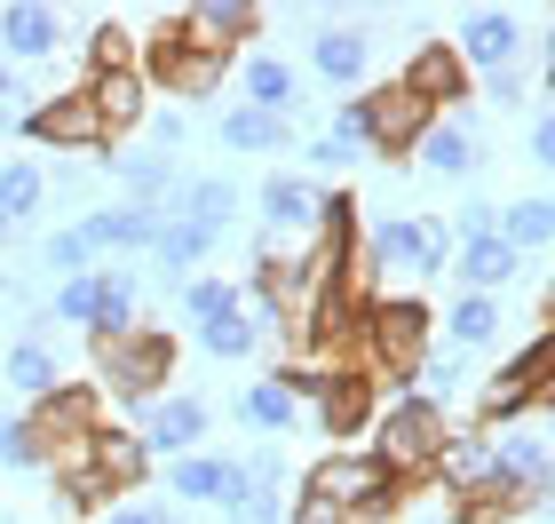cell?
<instances>
[{"label":"cell","instance_id":"1","mask_svg":"<svg viewBox=\"0 0 555 524\" xmlns=\"http://www.w3.org/2000/svg\"><path fill=\"white\" fill-rule=\"evenodd\" d=\"M437 445H444V406H428V397H397V406L373 413V445L365 453L389 469V477H428V461H437Z\"/></svg>","mask_w":555,"mask_h":524},{"label":"cell","instance_id":"2","mask_svg":"<svg viewBox=\"0 0 555 524\" xmlns=\"http://www.w3.org/2000/svg\"><path fill=\"white\" fill-rule=\"evenodd\" d=\"M167 373H175V342L159 327H135V334L104 342V397H119V413L143 421L167 397Z\"/></svg>","mask_w":555,"mask_h":524},{"label":"cell","instance_id":"3","mask_svg":"<svg viewBox=\"0 0 555 524\" xmlns=\"http://www.w3.org/2000/svg\"><path fill=\"white\" fill-rule=\"evenodd\" d=\"M540 406H547V327L492 373L485 406H476V437H500V430H516V421H540Z\"/></svg>","mask_w":555,"mask_h":524},{"label":"cell","instance_id":"4","mask_svg":"<svg viewBox=\"0 0 555 524\" xmlns=\"http://www.w3.org/2000/svg\"><path fill=\"white\" fill-rule=\"evenodd\" d=\"M16 136H33L40 152H104V119H95L88 104V88H56V95H40V104H24L16 112Z\"/></svg>","mask_w":555,"mask_h":524},{"label":"cell","instance_id":"5","mask_svg":"<svg viewBox=\"0 0 555 524\" xmlns=\"http://www.w3.org/2000/svg\"><path fill=\"white\" fill-rule=\"evenodd\" d=\"M358 334L373 342V366H389V373H413L428 358V334H437V318H428V303H365L358 310Z\"/></svg>","mask_w":555,"mask_h":524},{"label":"cell","instance_id":"6","mask_svg":"<svg viewBox=\"0 0 555 524\" xmlns=\"http://www.w3.org/2000/svg\"><path fill=\"white\" fill-rule=\"evenodd\" d=\"M524 33H532V24L516 9H468L461 33H452V56L468 64V80H500V72L524 64Z\"/></svg>","mask_w":555,"mask_h":524},{"label":"cell","instance_id":"7","mask_svg":"<svg viewBox=\"0 0 555 524\" xmlns=\"http://www.w3.org/2000/svg\"><path fill=\"white\" fill-rule=\"evenodd\" d=\"M358 112H365V152H413V143L428 136V119H437L405 80H389V88L358 95Z\"/></svg>","mask_w":555,"mask_h":524},{"label":"cell","instance_id":"8","mask_svg":"<svg viewBox=\"0 0 555 524\" xmlns=\"http://www.w3.org/2000/svg\"><path fill=\"white\" fill-rule=\"evenodd\" d=\"M159 222L167 207H135V199H104V207H88L80 215V239L95 246V255H151V239H159Z\"/></svg>","mask_w":555,"mask_h":524},{"label":"cell","instance_id":"9","mask_svg":"<svg viewBox=\"0 0 555 524\" xmlns=\"http://www.w3.org/2000/svg\"><path fill=\"white\" fill-rule=\"evenodd\" d=\"M151 88H175L183 104H198V95H215V88H222V56L191 48V40L167 24V33L151 40Z\"/></svg>","mask_w":555,"mask_h":524},{"label":"cell","instance_id":"10","mask_svg":"<svg viewBox=\"0 0 555 524\" xmlns=\"http://www.w3.org/2000/svg\"><path fill=\"white\" fill-rule=\"evenodd\" d=\"M207 421H215V406L183 389V397H159V406L143 413V430H135V437H143V453H151V461H159V453L175 461V453H198V445H207Z\"/></svg>","mask_w":555,"mask_h":524},{"label":"cell","instance_id":"11","mask_svg":"<svg viewBox=\"0 0 555 524\" xmlns=\"http://www.w3.org/2000/svg\"><path fill=\"white\" fill-rule=\"evenodd\" d=\"M413 152H421V167H428V175L461 183V175L485 167V136H476V119H468V112H437V119H428V136L413 143Z\"/></svg>","mask_w":555,"mask_h":524},{"label":"cell","instance_id":"12","mask_svg":"<svg viewBox=\"0 0 555 524\" xmlns=\"http://www.w3.org/2000/svg\"><path fill=\"white\" fill-rule=\"evenodd\" d=\"M310 72L325 88H365L373 33H365V24H318V33H310Z\"/></svg>","mask_w":555,"mask_h":524},{"label":"cell","instance_id":"13","mask_svg":"<svg viewBox=\"0 0 555 524\" xmlns=\"http://www.w3.org/2000/svg\"><path fill=\"white\" fill-rule=\"evenodd\" d=\"M64 48V16L48 0H9L0 9V64H33V56H56Z\"/></svg>","mask_w":555,"mask_h":524},{"label":"cell","instance_id":"14","mask_svg":"<svg viewBox=\"0 0 555 524\" xmlns=\"http://www.w3.org/2000/svg\"><path fill=\"white\" fill-rule=\"evenodd\" d=\"M255 207H262V239H318V183L310 175H270Z\"/></svg>","mask_w":555,"mask_h":524},{"label":"cell","instance_id":"15","mask_svg":"<svg viewBox=\"0 0 555 524\" xmlns=\"http://www.w3.org/2000/svg\"><path fill=\"white\" fill-rule=\"evenodd\" d=\"M104 175H112V183L135 199V207H167V199H175V183H183L175 152H151V143H135V152H104Z\"/></svg>","mask_w":555,"mask_h":524},{"label":"cell","instance_id":"16","mask_svg":"<svg viewBox=\"0 0 555 524\" xmlns=\"http://www.w3.org/2000/svg\"><path fill=\"white\" fill-rule=\"evenodd\" d=\"M255 24H262V9H246V0H198V9L175 16V33H183L191 48H207V56H231Z\"/></svg>","mask_w":555,"mask_h":524},{"label":"cell","instance_id":"17","mask_svg":"<svg viewBox=\"0 0 555 524\" xmlns=\"http://www.w3.org/2000/svg\"><path fill=\"white\" fill-rule=\"evenodd\" d=\"M405 88L421 95V104H428V112H468V64H461V56H452V48H444V40H428V48H421V56L405 64Z\"/></svg>","mask_w":555,"mask_h":524},{"label":"cell","instance_id":"18","mask_svg":"<svg viewBox=\"0 0 555 524\" xmlns=\"http://www.w3.org/2000/svg\"><path fill=\"white\" fill-rule=\"evenodd\" d=\"M524 270V255L500 231L485 239H468V246H452V279H461V294H508V279Z\"/></svg>","mask_w":555,"mask_h":524},{"label":"cell","instance_id":"19","mask_svg":"<svg viewBox=\"0 0 555 524\" xmlns=\"http://www.w3.org/2000/svg\"><path fill=\"white\" fill-rule=\"evenodd\" d=\"M88 477L104 485V493H135V485L151 477L143 437H135V430H95V437H88Z\"/></svg>","mask_w":555,"mask_h":524},{"label":"cell","instance_id":"20","mask_svg":"<svg viewBox=\"0 0 555 524\" xmlns=\"http://www.w3.org/2000/svg\"><path fill=\"white\" fill-rule=\"evenodd\" d=\"M222 485H231V453H207V445H198V453H175L159 501H167V509H215Z\"/></svg>","mask_w":555,"mask_h":524},{"label":"cell","instance_id":"21","mask_svg":"<svg viewBox=\"0 0 555 524\" xmlns=\"http://www.w3.org/2000/svg\"><path fill=\"white\" fill-rule=\"evenodd\" d=\"M80 88H88V104H95V119H104V136H119V128H135V119L151 112V95H143L151 80H143L135 64H128V72H88Z\"/></svg>","mask_w":555,"mask_h":524},{"label":"cell","instance_id":"22","mask_svg":"<svg viewBox=\"0 0 555 524\" xmlns=\"http://www.w3.org/2000/svg\"><path fill=\"white\" fill-rule=\"evenodd\" d=\"M167 215H183L191 231L222 239V231H231V215H238V183H231V175H198V183H175V207H167Z\"/></svg>","mask_w":555,"mask_h":524},{"label":"cell","instance_id":"23","mask_svg":"<svg viewBox=\"0 0 555 524\" xmlns=\"http://www.w3.org/2000/svg\"><path fill=\"white\" fill-rule=\"evenodd\" d=\"M88 334H95V349L135 334V279H128V263H95V318H88Z\"/></svg>","mask_w":555,"mask_h":524},{"label":"cell","instance_id":"24","mask_svg":"<svg viewBox=\"0 0 555 524\" xmlns=\"http://www.w3.org/2000/svg\"><path fill=\"white\" fill-rule=\"evenodd\" d=\"M246 112H270V119H294V104H301V72L286 64V56H246Z\"/></svg>","mask_w":555,"mask_h":524},{"label":"cell","instance_id":"25","mask_svg":"<svg viewBox=\"0 0 555 524\" xmlns=\"http://www.w3.org/2000/svg\"><path fill=\"white\" fill-rule=\"evenodd\" d=\"M500 342V294H452L444 310V349L468 358V349H492Z\"/></svg>","mask_w":555,"mask_h":524},{"label":"cell","instance_id":"26","mask_svg":"<svg viewBox=\"0 0 555 524\" xmlns=\"http://www.w3.org/2000/svg\"><path fill=\"white\" fill-rule=\"evenodd\" d=\"M358 255L373 270H405V279H413V263H421V215H382L373 231H358Z\"/></svg>","mask_w":555,"mask_h":524},{"label":"cell","instance_id":"27","mask_svg":"<svg viewBox=\"0 0 555 524\" xmlns=\"http://www.w3.org/2000/svg\"><path fill=\"white\" fill-rule=\"evenodd\" d=\"M231 524H286V501H278V485L255 477L246 461H231V485H222V501H215Z\"/></svg>","mask_w":555,"mask_h":524},{"label":"cell","instance_id":"28","mask_svg":"<svg viewBox=\"0 0 555 524\" xmlns=\"http://www.w3.org/2000/svg\"><path fill=\"white\" fill-rule=\"evenodd\" d=\"M207 255H215V239H207V231H191L183 215H167V222H159V239H151V263H159L175 286L198 279V263H207Z\"/></svg>","mask_w":555,"mask_h":524},{"label":"cell","instance_id":"29","mask_svg":"<svg viewBox=\"0 0 555 524\" xmlns=\"http://www.w3.org/2000/svg\"><path fill=\"white\" fill-rule=\"evenodd\" d=\"M0 373H9V389H16V397H33V406L64 382V373H56V349H48L40 334H16V342H9V366H0Z\"/></svg>","mask_w":555,"mask_h":524},{"label":"cell","instance_id":"30","mask_svg":"<svg viewBox=\"0 0 555 524\" xmlns=\"http://www.w3.org/2000/svg\"><path fill=\"white\" fill-rule=\"evenodd\" d=\"M222 152H294V119L231 104V112H222Z\"/></svg>","mask_w":555,"mask_h":524},{"label":"cell","instance_id":"31","mask_svg":"<svg viewBox=\"0 0 555 524\" xmlns=\"http://www.w3.org/2000/svg\"><path fill=\"white\" fill-rule=\"evenodd\" d=\"M40 207H48V167L40 159H0V215L24 231Z\"/></svg>","mask_w":555,"mask_h":524},{"label":"cell","instance_id":"32","mask_svg":"<svg viewBox=\"0 0 555 524\" xmlns=\"http://www.w3.org/2000/svg\"><path fill=\"white\" fill-rule=\"evenodd\" d=\"M500 239H508L516 255H540V246L555 239V199L532 191V199H516V207H500Z\"/></svg>","mask_w":555,"mask_h":524},{"label":"cell","instance_id":"33","mask_svg":"<svg viewBox=\"0 0 555 524\" xmlns=\"http://www.w3.org/2000/svg\"><path fill=\"white\" fill-rule=\"evenodd\" d=\"M238 421H246V430H262V437H286L294 421H301V397L286 382H255V389L238 397Z\"/></svg>","mask_w":555,"mask_h":524},{"label":"cell","instance_id":"34","mask_svg":"<svg viewBox=\"0 0 555 524\" xmlns=\"http://www.w3.org/2000/svg\"><path fill=\"white\" fill-rule=\"evenodd\" d=\"M175 303H183V327H215V318H231L238 310V279H183L175 286Z\"/></svg>","mask_w":555,"mask_h":524},{"label":"cell","instance_id":"35","mask_svg":"<svg viewBox=\"0 0 555 524\" xmlns=\"http://www.w3.org/2000/svg\"><path fill=\"white\" fill-rule=\"evenodd\" d=\"M198 349H207V358H222V366H231V358H255V349H262V327L246 318V294H238V310H231V318L198 327Z\"/></svg>","mask_w":555,"mask_h":524},{"label":"cell","instance_id":"36","mask_svg":"<svg viewBox=\"0 0 555 524\" xmlns=\"http://www.w3.org/2000/svg\"><path fill=\"white\" fill-rule=\"evenodd\" d=\"M40 270L48 279H88L95 270V246L80 239V222H56V231L40 239Z\"/></svg>","mask_w":555,"mask_h":524},{"label":"cell","instance_id":"37","mask_svg":"<svg viewBox=\"0 0 555 524\" xmlns=\"http://www.w3.org/2000/svg\"><path fill=\"white\" fill-rule=\"evenodd\" d=\"M461 382H468V366L452 358V349H428V358L413 366V397H428V406H452Z\"/></svg>","mask_w":555,"mask_h":524},{"label":"cell","instance_id":"38","mask_svg":"<svg viewBox=\"0 0 555 524\" xmlns=\"http://www.w3.org/2000/svg\"><path fill=\"white\" fill-rule=\"evenodd\" d=\"M0 469H48V437L33 413H0Z\"/></svg>","mask_w":555,"mask_h":524},{"label":"cell","instance_id":"39","mask_svg":"<svg viewBox=\"0 0 555 524\" xmlns=\"http://www.w3.org/2000/svg\"><path fill=\"white\" fill-rule=\"evenodd\" d=\"M40 318L88 334V318H95V270H88V279H56V286H48V303H40Z\"/></svg>","mask_w":555,"mask_h":524},{"label":"cell","instance_id":"40","mask_svg":"<svg viewBox=\"0 0 555 524\" xmlns=\"http://www.w3.org/2000/svg\"><path fill=\"white\" fill-rule=\"evenodd\" d=\"M88 524H183V509H167L159 493H112Z\"/></svg>","mask_w":555,"mask_h":524},{"label":"cell","instance_id":"41","mask_svg":"<svg viewBox=\"0 0 555 524\" xmlns=\"http://www.w3.org/2000/svg\"><path fill=\"white\" fill-rule=\"evenodd\" d=\"M135 64V33L128 24H95L88 33V72H128Z\"/></svg>","mask_w":555,"mask_h":524},{"label":"cell","instance_id":"42","mask_svg":"<svg viewBox=\"0 0 555 524\" xmlns=\"http://www.w3.org/2000/svg\"><path fill=\"white\" fill-rule=\"evenodd\" d=\"M485 95H492L500 112H532V104H540V95H532V72H524V64L500 72V80H485Z\"/></svg>","mask_w":555,"mask_h":524},{"label":"cell","instance_id":"43","mask_svg":"<svg viewBox=\"0 0 555 524\" xmlns=\"http://www.w3.org/2000/svg\"><path fill=\"white\" fill-rule=\"evenodd\" d=\"M437 270H452V231H444V222H421V263H413V279H437Z\"/></svg>","mask_w":555,"mask_h":524},{"label":"cell","instance_id":"44","mask_svg":"<svg viewBox=\"0 0 555 524\" xmlns=\"http://www.w3.org/2000/svg\"><path fill=\"white\" fill-rule=\"evenodd\" d=\"M524 159H532L540 175L555 167V112H547V104H532V136H524Z\"/></svg>","mask_w":555,"mask_h":524},{"label":"cell","instance_id":"45","mask_svg":"<svg viewBox=\"0 0 555 524\" xmlns=\"http://www.w3.org/2000/svg\"><path fill=\"white\" fill-rule=\"evenodd\" d=\"M485 231H500V207H485V199L452 215V246H468V239H485Z\"/></svg>","mask_w":555,"mask_h":524},{"label":"cell","instance_id":"46","mask_svg":"<svg viewBox=\"0 0 555 524\" xmlns=\"http://www.w3.org/2000/svg\"><path fill=\"white\" fill-rule=\"evenodd\" d=\"M183 128H191V112H183V104H159V112H151V152L183 143Z\"/></svg>","mask_w":555,"mask_h":524},{"label":"cell","instance_id":"47","mask_svg":"<svg viewBox=\"0 0 555 524\" xmlns=\"http://www.w3.org/2000/svg\"><path fill=\"white\" fill-rule=\"evenodd\" d=\"M349 159H358V152H349L341 136H318V143H310V167H325V175H334V167H349Z\"/></svg>","mask_w":555,"mask_h":524},{"label":"cell","instance_id":"48","mask_svg":"<svg viewBox=\"0 0 555 524\" xmlns=\"http://www.w3.org/2000/svg\"><path fill=\"white\" fill-rule=\"evenodd\" d=\"M16 112H24L16 104V64H0V128H16Z\"/></svg>","mask_w":555,"mask_h":524},{"label":"cell","instance_id":"49","mask_svg":"<svg viewBox=\"0 0 555 524\" xmlns=\"http://www.w3.org/2000/svg\"><path fill=\"white\" fill-rule=\"evenodd\" d=\"M9 239H16V222H9V215H0V255H9Z\"/></svg>","mask_w":555,"mask_h":524},{"label":"cell","instance_id":"50","mask_svg":"<svg viewBox=\"0 0 555 524\" xmlns=\"http://www.w3.org/2000/svg\"><path fill=\"white\" fill-rule=\"evenodd\" d=\"M413 524H452V516H444V509H437V516H413Z\"/></svg>","mask_w":555,"mask_h":524},{"label":"cell","instance_id":"51","mask_svg":"<svg viewBox=\"0 0 555 524\" xmlns=\"http://www.w3.org/2000/svg\"><path fill=\"white\" fill-rule=\"evenodd\" d=\"M0 303H9V270H0Z\"/></svg>","mask_w":555,"mask_h":524}]
</instances>
